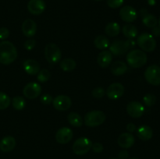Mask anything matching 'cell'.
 Returning a JSON list of instances; mask_svg holds the SVG:
<instances>
[{
	"mask_svg": "<svg viewBox=\"0 0 160 159\" xmlns=\"http://www.w3.org/2000/svg\"><path fill=\"white\" fill-rule=\"evenodd\" d=\"M21 29L24 36L27 37H32L37 32V24L33 20L28 19L22 23Z\"/></svg>",
	"mask_w": 160,
	"mask_h": 159,
	"instance_id": "cell-16",
	"label": "cell"
},
{
	"mask_svg": "<svg viewBox=\"0 0 160 159\" xmlns=\"http://www.w3.org/2000/svg\"><path fill=\"white\" fill-rule=\"evenodd\" d=\"M73 132L71 129L68 127H62L58 129L56 133V141L61 144H66L73 139Z\"/></svg>",
	"mask_w": 160,
	"mask_h": 159,
	"instance_id": "cell-13",
	"label": "cell"
},
{
	"mask_svg": "<svg viewBox=\"0 0 160 159\" xmlns=\"http://www.w3.org/2000/svg\"><path fill=\"white\" fill-rule=\"evenodd\" d=\"M137 135L138 137L143 141L149 140L153 136L152 129L149 126L142 125L137 129Z\"/></svg>",
	"mask_w": 160,
	"mask_h": 159,
	"instance_id": "cell-21",
	"label": "cell"
},
{
	"mask_svg": "<svg viewBox=\"0 0 160 159\" xmlns=\"http://www.w3.org/2000/svg\"><path fill=\"white\" fill-rule=\"evenodd\" d=\"M12 105L17 111L23 110L26 105V101L24 98L20 96H16L12 100Z\"/></svg>",
	"mask_w": 160,
	"mask_h": 159,
	"instance_id": "cell-29",
	"label": "cell"
},
{
	"mask_svg": "<svg viewBox=\"0 0 160 159\" xmlns=\"http://www.w3.org/2000/svg\"><path fill=\"white\" fill-rule=\"evenodd\" d=\"M41 102L42 103L45 105H48V104H50L51 103H52L53 98L48 94H45L42 95L40 98Z\"/></svg>",
	"mask_w": 160,
	"mask_h": 159,
	"instance_id": "cell-35",
	"label": "cell"
},
{
	"mask_svg": "<svg viewBox=\"0 0 160 159\" xmlns=\"http://www.w3.org/2000/svg\"><path fill=\"white\" fill-rule=\"evenodd\" d=\"M36 45V41L34 39H29L27 40L24 43V48H26L28 51H31L33 48L35 47Z\"/></svg>",
	"mask_w": 160,
	"mask_h": 159,
	"instance_id": "cell-36",
	"label": "cell"
},
{
	"mask_svg": "<svg viewBox=\"0 0 160 159\" xmlns=\"http://www.w3.org/2000/svg\"><path fill=\"white\" fill-rule=\"evenodd\" d=\"M124 2V0H107V5L112 9H117L120 7Z\"/></svg>",
	"mask_w": 160,
	"mask_h": 159,
	"instance_id": "cell-34",
	"label": "cell"
},
{
	"mask_svg": "<svg viewBox=\"0 0 160 159\" xmlns=\"http://www.w3.org/2000/svg\"><path fill=\"white\" fill-rule=\"evenodd\" d=\"M120 26L116 22H111L106 26L105 32L109 37H116L120 34Z\"/></svg>",
	"mask_w": 160,
	"mask_h": 159,
	"instance_id": "cell-24",
	"label": "cell"
},
{
	"mask_svg": "<svg viewBox=\"0 0 160 159\" xmlns=\"http://www.w3.org/2000/svg\"><path fill=\"white\" fill-rule=\"evenodd\" d=\"M17 58V48L12 42L7 41L0 42V63L9 65L13 62Z\"/></svg>",
	"mask_w": 160,
	"mask_h": 159,
	"instance_id": "cell-1",
	"label": "cell"
},
{
	"mask_svg": "<svg viewBox=\"0 0 160 159\" xmlns=\"http://www.w3.org/2000/svg\"><path fill=\"white\" fill-rule=\"evenodd\" d=\"M92 142L87 137H81L75 140L73 144V151L78 155H84L92 149Z\"/></svg>",
	"mask_w": 160,
	"mask_h": 159,
	"instance_id": "cell-6",
	"label": "cell"
},
{
	"mask_svg": "<svg viewBox=\"0 0 160 159\" xmlns=\"http://www.w3.org/2000/svg\"><path fill=\"white\" fill-rule=\"evenodd\" d=\"M137 44L143 51L151 52L156 48V41L152 34L148 33H143L138 36Z\"/></svg>",
	"mask_w": 160,
	"mask_h": 159,
	"instance_id": "cell-4",
	"label": "cell"
},
{
	"mask_svg": "<svg viewBox=\"0 0 160 159\" xmlns=\"http://www.w3.org/2000/svg\"><path fill=\"white\" fill-rule=\"evenodd\" d=\"M159 26H160V17H159Z\"/></svg>",
	"mask_w": 160,
	"mask_h": 159,
	"instance_id": "cell-44",
	"label": "cell"
},
{
	"mask_svg": "<svg viewBox=\"0 0 160 159\" xmlns=\"http://www.w3.org/2000/svg\"><path fill=\"white\" fill-rule=\"evenodd\" d=\"M123 35L128 39H134L138 36V29L134 25L131 23H127L122 28Z\"/></svg>",
	"mask_w": 160,
	"mask_h": 159,
	"instance_id": "cell-23",
	"label": "cell"
},
{
	"mask_svg": "<svg viewBox=\"0 0 160 159\" xmlns=\"http://www.w3.org/2000/svg\"><path fill=\"white\" fill-rule=\"evenodd\" d=\"M129 50L126 41L116 40L109 45V51L116 56H120Z\"/></svg>",
	"mask_w": 160,
	"mask_h": 159,
	"instance_id": "cell-12",
	"label": "cell"
},
{
	"mask_svg": "<svg viewBox=\"0 0 160 159\" xmlns=\"http://www.w3.org/2000/svg\"><path fill=\"white\" fill-rule=\"evenodd\" d=\"M50 76H51L50 72L46 69H44V70H40L39 73H38L37 79L39 82L45 83L50 79Z\"/></svg>",
	"mask_w": 160,
	"mask_h": 159,
	"instance_id": "cell-31",
	"label": "cell"
},
{
	"mask_svg": "<svg viewBox=\"0 0 160 159\" xmlns=\"http://www.w3.org/2000/svg\"><path fill=\"white\" fill-rule=\"evenodd\" d=\"M67 120L71 126L80 127L83 125V119L81 115L77 112H70L67 116Z\"/></svg>",
	"mask_w": 160,
	"mask_h": 159,
	"instance_id": "cell-26",
	"label": "cell"
},
{
	"mask_svg": "<svg viewBox=\"0 0 160 159\" xmlns=\"http://www.w3.org/2000/svg\"><path fill=\"white\" fill-rule=\"evenodd\" d=\"M11 103V99L4 92L0 91V110L7 108Z\"/></svg>",
	"mask_w": 160,
	"mask_h": 159,
	"instance_id": "cell-30",
	"label": "cell"
},
{
	"mask_svg": "<svg viewBox=\"0 0 160 159\" xmlns=\"http://www.w3.org/2000/svg\"><path fill=\"white\" fill-rule=\"evenodd\" d=\"M72 104L71 99L67 95H58L53 98L52 105L58 111H67Z\"/></svg>",
	"mask_w": 160,
	"mask_h": 159,
	"instance_id": "cell-10",
	"label": "cell"
},
{
	"mask_svg": "<svg viewBox=\"0 0 160 159\" xmlns=\"http://www.w3.org/2000/svg\"><path fill=\"white\" fill-rule=\"evenodd\" d=\"M128 71V65L125 62L117 61L111 65V72L114 76H121Z\"/></svg>",
	"mask_w": 160,
	"mask_h": 159,
	"instance_id": "cell-22",
	"label": "cell"
},
{
	"mask_svg": "<svg viewBox=\"0 0 160 159\" xmlns=\"http://www.w3.org/2000/svg\"><path fill=\"white\" fill-rule=\"evenodd\" d=\"M142 22H143L144 25L146 26L147 27L153 28L158 24V20L156 17V16L152 15V14H145L143 16V19H142Z\"/></svg>",
	"mask_w": 160,
	"mask_h": 159,
	"instance_id": "cell-28",
	"label": "cell"
},
{
	"mask_svg": "<svg viewBox=\"0 0 160 159\" xmlns=\"http://www.w3.org/2000/svg\"><path fill=\"white\" fill-rule=\"evenodd\" d=\"M45 55L48 62L57 63L60 61L62 52L57 45L54 43H48L45 48Z\"/></svg>",
	"mask_w": 160,
	"mask_h": 159,
	"instance_id": "cell-5",
	"label": "cell"
},
{
	"mask_svg": "<svg viewBox=\"0 0 160 159\" xmlns=\"http://www.w3.org/2000/svg\"><path fill=\"white\" fill-rule=\"evenodd\" d=\"M16 140L11 136L4 137L0 141V150L2 152H10L15 148Z\"/></svg>",
	"mask_w": 160,
	"mask_h": 159,
	"instance_id": "cell-20",
	"label": "cell"
},
{
	"mask_svg": "<svg viewBox=\"0 0 160 159\" xmlns=\"http://www.w3.org/2000/svg\"><path fill=\"white\" fill-rule=\"evenodd\" d=\"M23 69L28 74L34 76L38 74L40 71V65L34 59H27L23 62Z\"/></svg>",
	"mask_w": 160,
	"mask_h": 159,
	"instance_id": "cell-18",
	"label": "cell"
},
{
	"mask_svg": "<svg viewBox=\"0 0 160 159\" xmlns=\"http://www.w3.org/2000/svg\"><path fill=\"white\" fill-rule=\"evenodd\" d=\"M129 154L126 150H123V151H120L118 154V158L119 159H128Z\"/></svg>",
	"mask_w": 160,
	"mask_h": 159,
	"instance_id": "cell-39",
	"label": "cell"
},
{
	"mask_svg": "<svg viewBox=\"0 0 160 159\" xmlns=\"http://www.w3.org/2000/svg\"><path fill=\"white\" fill-rule=\"evenodd\" d=\"M23 95L29 99L38 98L42 93V87L36 82H31L27 84L23 90Z\"/></svg>",
	"mask_w": 160,
	"mask_h": 159,
	"instance_id": "cell-9",
	"label": "cell"
},
{
	"mask_svg": "<svg viewBox=\"0 0 160 159\" xmlns=\"http://www.w3.org/2000/svg\"><path fill=\"white\" fill-rule=\"evenodd\" d=\"M127 130L128 131V132H133L136 130V126L134 123H128L127 125Z\"/></svg>",
	"mask_w": 160,
	"mask_h": 159,
	"instance_id": "cell-41",
	"label": "cell"
},
{
	"mask_svg": "<svg viewBox=\"0 0 160 159\" xmlns=\"http://www.w3.org/2000/svg\"><path fill=\"white\" fill-rule=\"evenodd\" d=\"M106 94V91H105L104 89L101 87H98L94 89L92 92V94L94 98H102Z\"/></svg>",
	"mask_w": 160,
	"mask_h": 159,
	"instance_id": "cell-33",
	"label": "cell"
},
{
	"mask_svg": "<svg viewBox=\"0 0 160 159\" xmlns=\"http://www.w3.org/2000/svg\"><path fill=\"white\" fill-rule=\"evenodd\" d=\"M94 44H95V46L97 48L103 50L109 48V45H110V41L106 36L99 35L95 37V41H94Z\"/></svg>",
	"mask_w": 160,
	"mask_h": 159,
	"instance_id": "cell-25",
	"label": "cell"
},
{
	"mask_svg": "<svg viewBox=\"0 0 160 159\" xmlns=\"http://www.w3.org/2000/svg\"><path fill=\"white\" fill-rule=\"evenodd\" d=\"M144 104L148 107H152L156 103V97L153 94H147L143 98Z\"/></svg>",
	"mask_w": 160,
	"mask_h": 159,
	"instance_id": "cell-32",
	"label": "cell"
},
{
	"mask_svg": "<svg viewBox=\"0 0 160 159\" xmlns=\"http://www.w3.org/2000/svg\"><path fill=\"white\" fill-rule=\"evenodd\" d=\"M106 118V114L102 111H91L84 116V124L88 127H96L102 124Z\"/></svg>",
	"mask_w": 160,
	"mask_h": 159,
	"instance_id": "cell-3",
	"label": "cell"
},
{
	"mask_svg": "<svg viewBox=\"0 0 160 159\" xmlns=\"http://www.w3.org/2000/svg\"><path fill=\"white\" fill-rule=\"evenodd\" d=\"M106 93L109 99L117 100L124 94V87L120 83H113L108 87Z\"/></svg>",
	"mask_w": 160,
	"mask_h": 159,
	"instance_id": "cell-8",
	"label": "cell"
},
{
	"mask_svg": "<svg viewBox=\"0 0 160 159\" xmlns=\"http://www.w3.org/2000/svg\"><path fill=\"white\" fill-rule=\"evenodd\" d=\"M110 159H117V158H110Z\"/></svg>",
	"mask_w": 160,
	"mask_h": 159,
	"instance_id": "cell-46",
	"label": "cell"
},
{
	"mask_svg": "<svg viewBox=\"0 0 160 159\" xmlns=\"http://www.w3.org/2000/svg\"><path fill=\"white\" fill-rule=\"evenodd\" d=\"M130 159H139V158H138V157H132V158H130Z\"/></svg>",
	"mask_w": 160,
	"mask_h": 159,
	"instance_id": "cell-43",
	"label": "cell"
},
{
	"mask_svg": "<svg viewBox=\"0 0 160 159\" xmlns=\"http://www.w3.org/2000/svg\"><path fill=\"white\" fill-rule=\"evenodd\" d=\"M77 66V63L74 59L71 58H67L63 59L60 62V68L65 72H70L74 70Z\"/></svg>",
	"mask_w": 160,
	"mask_h": 159,
	"instance_id": "cell-27",
	"label": "cell"
},
{
	"mask_svg": "<svg viewBox=\"0 0 160 159\" xmlns=\"http://www.w3.org/2000/svg\"><path fill=\"white\" fill-rule=\"evenodd\" d=\"M152 36H155V37H159L160 36V26H156L155 27H153L152 30Z\"/></svg>",
	"mask_w": 160,
	"mask_h": 159,
	"instance_id": "cell-40",
	"label": "cell"
},
{
	"mask_svg": "<svg viewBox=\"0 0 160 159\" xmlns=\"http://www.w3.org/2000/svg\"><path fill=\"white\" fill-rule=\"evenodd\" d=\"M127 112L132 118H140L145 112V107L139 101H131L127 105Z\"/></svg>",
	"mask_w": 160,
	"mask_h": 159,
	"instance_id": "cell-11",
	"label": "cell"
},
{
	"mask_svg": "<svg viewBox=\"0 0 160 159\" xmlns=\"http://www.w3.org/2000/svg\"><path fill=\"white\" fill-rule=\"evenodd\" d=\"M126 41H127V44H128V48H129V49H132V48H134V47H135L136 42L134 41L133 39H128V40Z\"/></svg>",
	"mask_w": 160,
	"mask_h": 159,
	"instance_id": "cell-42",
	"label": "cell"
},
{
	"mask_svg": "<svg viewBox=\"0 0 160 159\" xmlns=\"http://www.w3.org/2000/svg\"><path fill=\"white\" fill-rule=\"evenodd\" d=\"M46 5L44 0H30L28 3V9L33 15H40L45 10Z\"/></svg>",
	"mask_w": 160,
	"mask_h": 159,
	"instance_id": "cell-15",
	"label": "cell"
},
{
	"mask_svg": "<svg viewBox=\"0 0 160 159\" xmlns=\"http://www.w3.org/2000/svg\"><path fill=\"white\" fill-rule=\"evenodd\" d=\"M92 148L95 153H101L103 151V149H104V147H103V145L101 143L97 142V143H92Z\"/></svg>",
	"mask_w": 160,
	"mask_h": 159,
	"instance_id": "cell-37",
	"label": "cell"
},
{
	"mask_svg": "<svg viewBox=\"0 0 160 159\" xmlns=\"http://www.w3.org/2000/svg\"><path fill=\"white\" fill-rule=\"evenodd\" d=\"M119 146L124 149L131 147L135 143V138L131 132H123L119 136L117 139Z\"/></svg>",
	"mask_w": 160,
	"mask_h": 159,
	"instance_id": "cell-17",
	"label": "cell"
},
{
	"mask_svg": "<svg viewBox=\"0 0 160 159\" xmlns=\"http://www.w3.org/2000/svg\"><path fill=\"white\" fill-rule=\"evenodd\" d=\"M145 78L152 85H160V67L157 65L148 66L145 72Z\"/></svg>",
	"mask_w": 160,
	"mask_h": 159,
	"instance_id": "cell-7",
	"label": "cell"
},
{
	"mask_svg": "<svg viewBox=\"0 0 160 159\" xmlns=\"http://www.w3.org/2000/svg\"><path fill=\"white\" fill-rule=\"evenodd\" d=\"M95 1H97V2H99V1H102V0H95Z\"/></svg>",
	"mask_w": 160,
	"mask_h": 159,
	"instance_id": "cell-45",
	"label": "cell"
},
{
	"mask_svg": "<svg viewBox=\"0 0 160 159\" xmlns=\"http://www.w3.org/2000/svg\"><path fill=\"white\" fill-rule=\"evenodd\" d=\"M120 17L123 21L128 23H132L135 21L138 17L137 11L134 8L130 6H125L121 8L120 11Z\"/></svg>",
	"mask_w": 160,
	"mask_h": 159,
	"instance_id": "cell-14",
	"label": "cell"
},
{
	"mask_svg": "<svg viewBox=\"0 0 160 159\" xmlns=\"http://www.w3.org/2000/svg\"><path fill=\"white\" fill-rule=\"evenodd\" d=\"M9 36V31L6 27L0 28V39L1 40H6Z\"/></svg>",
	"mask_w": 160,
	"mask_h": 159,
	"instance_id": "cell-38",
	"label": "cell"
},
{
	"mask_svg": "<svg viewBox=\"0 0 160 159\" xmlns=\"http://www.w3.org/2000/svg\"><path fill=\"white\" fill-rule=\"evenodd\" d=\"M147 59L145 51L139 49L131 50L127 55V62L132 68H141L146 64Z\"/></svg>",
	"mask_w": 160,
	"mask_h": 159,
	"instance_id": "cell-2",
	"label": "cell"
},
{
	"mask_svg": "<svg viewBox=\"0 0 160 159\" xmlns=\"http://www.w3.org/2000/svg\"><path fill=\"white\" fill-rule=\"evenodd\" d=\"M112 60V55L109 51L104 50L98 54L97 58V62L102 68H106L111 64Z\"/></svg>",
	"mask_w": 160,
	"mask_h": 159,
	"instance_id": "cell-19",
	"label": "cell"
}]
</instances>
